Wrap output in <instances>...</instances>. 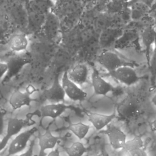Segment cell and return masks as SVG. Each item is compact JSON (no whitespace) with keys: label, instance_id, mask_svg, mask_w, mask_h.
<instances>
[{"label":"cell","instance_id":"cell-1","mask_svg":"<svg viewBox=\"0 0 156 156\" xmlns=\"http://www.w3.org/2000/svg\"><path fill=\"white\" fill-rule=\"evenodd\" d=\"M2 10L7 19L17 31L25 33L27 26L26 4L19 0H5Z\"/></svg>","mask_w":156,"mask_h":156},{"label":"cell","instance_id":"cell-2","mask_svg":"<svg viewBox=\"0 0 156 156\" xmlns=\"http://www.w3.org/2000/svg\"><path fill=\"white\" fill-rule=\"evenodd\" d=\"M32 61V56L28 51L22 52H11L4 61L7 66V71L2 79V83L4 84L10 81L25 66L31 63Z\"/></svg>","mask_w":156,"mask_h":156},{"label":"cell","instance_id":"cell-3","mask_svg":"<svg viewBox=\"0 0 156 156\" xmlns=\"http://www.w3.org/2000/svg\"><path fill=\"white\" fill-rule=\"evenodd\" d=\"M142 110L141 101L135 94H128L116 107V111L119 117L126 121H130L136 119Z\"/></svg>","mask_w":156,"mask_h":156},{"label":"cell","instance_id":"cell-4","mask_svg":"<svg viewBox=\"0 0 156 156\" xmlns=\"http://www.w3.org/2000/svg\"><path fill=\"white\" fill-rule=\"evenodd\" d=\"M60 34H62V31L60 20L55 14L51 11L46 15L40 32L35 35H38L51 43L57 44Z\"/></svg>","mask_w":156,"mask_h":156},{"label":"cell","instance_id":"cell-5","mask_svg":"<svg viewBox=\"0 0 156 156\" xmlns=\"http://www.w3.org/2000/svg\"><path fill=\"white\" fill-rule=\"evenodd\" d=\"M34 124L35 121L29 118L23 119L16 117L9 118L7 124L5 135L1 139L0 151L6 146L10 139L20 133L23 129Z\"/></svg>","mask_w":156,"mask_h":156},{"label":"cell","instance_id":"cell-6","mask_svg":"<svg viewBox=\"0 0 156 156\" xmlns=\"http://www.w3.org/2000/svg\"><path fill=\"white\" fill-rule=\"evenodd\" d=\"M37 130V127H32L16 135L9 146L8 155H13L24 151L27 147L31 137Z\"/></svg>","mask_w":156,"mask_h":156},{"label":"cell","instance_id":"cell-7","mask_svg":"<svg viewBox=\"0 0 156 156\" xmlns=\"http://www.w3.org/2000/svg\"><path fill=\"white\" fill-rule=\"evenodd\" d=\"M61 84L65 95L69 99L73 101H83L86 99L87 97V92L68 77L67 71H65L62 76Z\"/></svg>","mask_w":156,"mask_h":156},{"label":"cell","instance_id":"cell-8","mask_svg":"<svg viewBox=\"0 0 156 156\" xmlns=\"http://www.w3.org/2000/svg\"><path fill=\"white\" fill-rule=\"evenodd\" d=\"M97 61L108 73L121 66L129 65V63L121 58L116 53L108 50L102 52L98 56Z\"/></svg>","mask_w":156,"mask_h":156},{"label":"cell","instance_id":"cell-9","mask_svg":"<svg viewBox=\"0 0 156 156\" xmlns=\"http://www.w3.org/2000/svg\"><path fill=\"white\" fill-rule=\"evenodd\" d=\"M109 74L113 79L127 86L134 85L140 80V77L135 70L129 65L121 66L110 72Z\"/></svg>","mask_w":156,"mask_h":156},{"label":"cell","instance_id":"cell-10","mask_svg":"<svg viewBox=\"0 0 156 156\" xmlns=\"http://www.w3.org/2000/svg\"><path fill=\"white\" fill-rule=\"evenodd\" d=\"M32 87L24 92L20 90L14 91L10 95L9 99V104L13 110L20 109L23 107H29L31 103L35 100L31 98V94L35 90Z\"/></svg>","mask_w":156,"mask_h":156},{"label":"cell","instance_id":"cell-11","mask_svg":"<svg viewBox=\"0 0 156 156\" xmlns=\"http://www.w3.org/2000/svg\"><path fill=\"white\" fill-rule=\"evenodd\" d=\"M30 39L28 35L23 32H15L7 39L6 44L11 52H22L27 51L29 47Z\"/></svg>","mask_w":156,"mask_h":156},{"label":"cell","instance_id":"cell-12","mask_svg":"<svg viewBox=\"0 0 156 156\" xmlns=\"http://www.w3.org/2000/svg\"><path fill=\"white\" fill-rule=\"evenodd\" d=\"M42 96L45 100L51 103L62 102L65 101L66 95L58 75L55 77L52 85L43 91Z\"/></svg>","mask_w":156,"mask_h":156},{"label":"cell","instance_id":"cell-13","mask_svg":"<svg viewBox=\"0 0 156 156\" xmlns=\"http://www.w3.org/2000/svg\"><path fill=\"white\" fill-rule=\"evenodd\" d=\"M104 132L107 136L109 144L114 150L123 149L127 141V136L121 129L110 126Z\"/></svg>","mask_w":156,"mask_h":156},{"label":"cell","instance_id":"cell-14","mask_svg":"<svg viewBox=\"0 0 156 156\" xmlns=\"http://www.w3.org/2000/svg\"><path fill=\"white\" fill-rule=\"evenodd\" d=\"M123 30L124 29L112 27H109L102 30L98 35V41L100 47L107 48L114 46Z\"/></svg>","mask_w":156,"mask_h":156},{"label":"cell","instance_id":"cell-15","mask_svg":"<svg viewBox=\"0 0 156 156\" xmlns=\"http://www.w3.org/2000/svg\"><path fill=\"white\" fill-rule=\"evenodd\" d=\"M123 149L126 151L125 156H148L144 143L140 136L126 141Z\"/></svg>","mask_w":156,"mask_h":156},{"label":"cell","instance_id":"cell-16","mask_svg":"<svg viewBox=\"0 0 156 156\" xmlns=\"http://www.w3.org/2000/svg\"><path fill=\"white\" fill-rule=\"evenodd\" d=\"M139 38V32L137 30L126 27L121 35L118 38L114 44V48L116 49H122L132 46L136 42Z\"/></svg>","mask_w":156,"mask_h":156},{"label":"cell","instance_id":"cell-17","mask_svg":"<svg viewBox=\"0 0 156 156\" xmlns=\"http://www.w3.org/2000/svg\"><path fill=\"white\" fill-rule=\"evenodd\" d=\"M68 108V105L62 102L51 103L40 107L39 110L40 116L42 118H49L55 119L60 116Z\"/></svg>","mask_w":156,"mask_h":156},{"label":"cell","instance_id":"cell-18","mask_svg":"<svg viewBox=\"0 0 156 156\" xmlns=\"http://www.w3.org/2000/svg\"><path fill=\"white\" fill-rule=\"evenodd\" d=\"M38 140L40 148L38 156H43L47 149L52 150L55 148L59 142L60 138L58 136L54 135L49 129H46L43 133L38 135Z\"/></svg>","mask_w":156,"mask_h":156},{"label":"cell","instance_id":"cell-19","mask_svg":"<svg viewBox=\"0 0 156 156\" xmlns=\"http://www.w3.org/2000/svg\"><path fill=\"white\" fill-rule=\"evenodd\" d=\"M88 121L96 130H101L108 126L115 118V114L104 115L90 111H85Z\"/></svg>","mask_w":156,"mask_h":156},{"label":"cell","instance_id":"cell-20","mask_svg":"<svg viewBox=\"0 0 156 156\" xmlns=\"http://www.w3.org/2000/svg\"><path fill=\"white\" fill-rule=\"evenodd\" d=\"M91 83L94 93L97 95L106 96L113 90L112 85L103 79L96 69H93L91 74Z\"/></svg>","mask_w":156,"mask_h":156},{"label":"cell","instance_id":"cell-21","mask_svg":"<svg viewBox=\"0 0 156 156\" xmlns=\"http://www.w3.org/2000/svg\"><path fill=\"white\" fill-rule=\"evenodd\" d=\"M131 21H139L150 14L151 8L138 0H130L128 3Z\"/></svg>","mask_w":156,"mask_h":156},{"label":"cell","instance_id":"cell-22","mask_svg":"<svg viewBox=\"0 0 156 156\" xmlns=\"http://www.w3.org/2000/svg\"><path fill=\"white\" fill-rule=\"evenodd\" d=\"M18 32L7 19L4 12L0 11V44H6L11 34Z\"/></svg>","mask_w":156,"mask_h":156},{"label":"cell","instance_id":"cell-23","mask_svg":"<svg viewBox=\"0 0 156 156\" xmlns=\"http://www.w3.org/2000/svg\"><path fill=\"white\" fill-rule=\"evenodd\" d=\"M88 75V68L87 66L83 64H78L68 72V77L78 85H82L87 82Z\"/></svg>","mask_w":156,"mask_h":156},{"label":"cell","instance_id":"cell-24","mask_svg":"<svg viewBox=\"0 0 156 156\" xmlns=\"http://www.w3.org/2000/svg\"><path fill=\"white\" fill-rule=\"evenodd\" d=\"M112 15L107 12L100 13L94 18L93 27L99 34L102 30L110 27Z\"/></svg>","mask_w":156,"mask_h":156},{"label":"cell","instance_id":"cell-25","mask_svg":"<svg viewBox=\"0 0 156 156\" xmlns=\"http://www.w3.org/2000/svg\"><path fill=\"white\" fill-rule=\"evenodd\" d=\"M141 38L143 44L146 51L147 59L149 61V50L151 45L153 44L155 38V32L153 27L145 29L141 31Z\"/></svg>","mask_w":156,"mask_h":156},{"label":"cell","instance_id":"cell-26","mask_svg":"<svg viewBox=\"0 0 156 156\" xmlns=\"http://www.w3.org/2000/svg\"><path fill=\"white\" fill-rule=\"evenodd\" d=\"M68 129L71 131L79 140L83 139L90 129V126L82 122H78L70 124Z\"/></svg>","mask_w":156,"mask_h":156},{"label":"cell","instance_id":"cell-27","mask_svg":"<svg viewBox=\"0 0 156 156\" xmlns=\"http://www.w3.org/2000/svg\"><path fill=\"white\" fill-rule=\"evenodd\" d=\"M68 156H83L87 152V149L80 141H75L71 146L65 148Z\"/></svg>","mask_w":156,"mask_h":156},{"label":"cell","instance_id":"cell-28","mask_svg":"<svg viewBox=\"0 0 156 156\" xmlns=\"http://www.w3.org/2000/svg\"><path fill=\"white\" fill-rule=\"evenodd\" d=\"M35 140L34 139L32 140L29 144V145L27 147V150L19 155H17L16 156H33L34 155V147L35 146Z\"/></svg>","mask_w":156,"mask_h":156},{"label":"cell","instance_id":"cell-29","mask_svg":"<svg viewBox=\"0 0 156 156\" xmlns=\"http://www.w3.org/2000/svg\"><path fill=\"white\" fill-rule=\"evenodd\" d=\"M7 71V66L5 62L0 61V79L4 77Z\"/></svg>","mask_w":156,"mask_h":156},{"label":"cell","instance_id":"cell-30","mask_svg":"<svg viewBox=\"0 0 156 156\" xmlns=\"http://www.w3.org/2000/svg\"><path fill=\"white\" fill-rule=\"evenodd\" d=\"M3 110L4 109H2L0 107V146H1V135L2 132V127H3V118L5 114V113L4 112V111Z\"/></svg>","mask_w":156,"mask_h":156},{"label":"cell","instance_id":"cell-31","mask_svg":"<svg viewBox=\"0 0 156 156\" xmlns=\"http://www.w3.org/2000/svg\"><path fill=\"white\" fill-rule=\"evenodd\" d=\"M46 156H60V151L57 148L53 149L47 154Z\"/></svg>","mask_w":156,"mask_h":156},{"label":"cell","instance_id":"cell-32","mask_svg":"<svg viewBox=\"0 0 156 156\" xmlns=\"http://www.w3.org/2000/svg\"><path fill=\"white\" fill-rule=\"evenodd\" d=\"M138 1L144 3V4H146V5H147L150 8L152 7L154 2L155 1V0H138Z\"/></svg>","mask_w":156,"mask_h":156},{"label":"cell","instance_id":"cell-33","mask_svg":"<svg viewBox=\"0 0 156 156\" xmlns=\"http://www.w3.org/2000/svg\"><path fill=\"white\" fill-rule=\"evenodd\" d=\"M130 1V0H110V1L121 5H127Z\"/></svg>","mask_w":156,"mask_h":156},{"label":"cell","instance_id":"cell-34","mask_svg":"<svg viewBox=\"0 0 156 156\" xmlns=\"http://www.w3.org/2000/svg\"><path fill=\"white\" fill-rule=\"evenodd\" d=\"M150 128L152 131L156 132V119H154L150 123Z\"/></svg>","mask_w":156,"mask_h":156},{"label":"cell","instance_id":"cell-35","mask_svg":"<svg viewBox=\"0 0 156 156\" xmlns=\"http://www.w3.org/2000/svg\"><path fill=\"white\" fill-rule=\"evenodd\" d=\"M151 102H152V103L155 106V107H156V94L152 98V99H151Z\"/></svg>","mask_w":156,"mask_h":156},{"label":"cell","instance_id":"cell-36","mask_svg":"<svg viewBox=\"0 0 156 156\" xmlns=\"http://www.w3.org/2000/svg\"><path fill=\"white\" fill-rule=\"evenodd\" d=\"M94 156H108V155L103 152H100V153H98V154L94 155Z\"/></svg>","mask_w":156,"mask_h":156},{"label":"cell","instance_id":"cell-37","mask_svg":"<svg viewBox=\"0 0 156 156\" xmlns=\"http://www.w3.org/2000/svg\"><path fill=\"white\" fill-rule=\"evenodd\" d=\"M19 1H20L21 2H23L24 4H25L26 5L30 1V0H19Z\"/></svg>","mask_w":156,"mask_h":156}]
</instances>
